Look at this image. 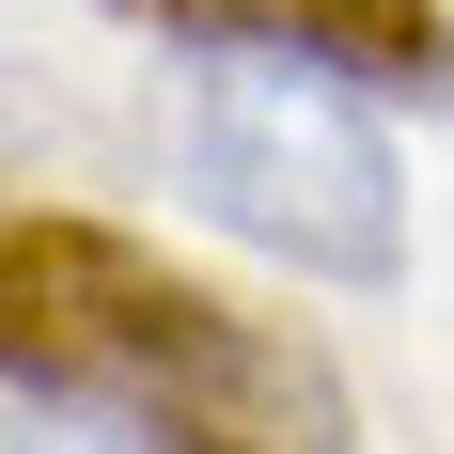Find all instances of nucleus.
Returning <instances> with one entry per match:
<instances>
[{
	"instance_id": "obj_1",
	"label": "nucleus",
	"mask_w": 454,
	"mask_h": 454,
	"mask_svg": "<svg viewBox=\"0 0 454 454\" xmlns=\"http://www.w3.org/2000/svg\"><path fill=\"white\" fill-rule=\"evenodd\" d=\"M0 376L126 408L188 454H361L329 345L173 282L141 235L79 220V204H0Z\"/></svg>"
},
{
	"instance_id": "obj_2",
	"label": "nucleus",
	"mask_w": 454,
	"mask_h": 454,
	"mask_svg": "<svg viewBox=\"0 0 454 454\" xmlns=\"http://www.w3.org/2000/svg\"><path fill=\"white\" fill-rule=\"evenodd\" d=\"M173 173L220 235H251L298 282H392L408 267V173L376 141L361 79L298 47H220L173 79Z\"/></svg>"
},
{
	"instance_id": "obj_3",
	"label": "nucleus",
	"mask_w": 454,
	"mask_h": 454,
	"mask_svg": "<svg viewBox=\"0 0 454 454\" xmlns=\"http://www.w3.org/2000/svg\"><path fill=\"white\" fill-rule=\"evenodd\" d=\"M173 47H298L361 94H454V16L439 0H110Z\"/></svg>"
},
{
	"instance_id": "obj_4",
	"label": "nucleus",
	"mask_w": 454,
	"mask_h": 454,
	"mask_svg": "<svg viewBox=\"0 0 454 454\" xmlns=\"http://www.w3.org/2000/svg\"><path fill=\"white\" fill-rule=\"evenodd\" d=\"M0 454H173V439L126 423V408H79V392H32V423H16Z\"/></svg>"
},
{
	"instance_id": "obj_5",
	"label": "nucleus",
	"mask_w": 454,
	"mask_h": 454,
	"mask_svg": "<svg viewBox=\"0 0 454 454\" xmlns=\"http://www.w3.org/2000/svg\"><path fill=\"white\" fill-rule=\"evenodd\" d=\"M16 126H32V94H16V79H0V157H16Z\"/></svg>"
}]
</instances>
